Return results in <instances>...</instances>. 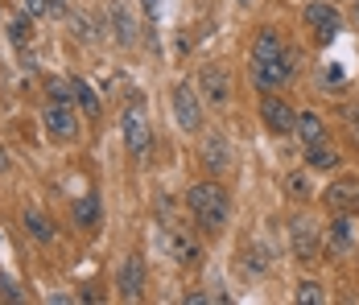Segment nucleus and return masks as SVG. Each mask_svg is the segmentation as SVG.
<instances>
[{"mask_svg":"<svg viewBox=\"0 0 359 305\" xmlns=\"http://www.w3.org/2000/svg\"><path fill=\"white\" fill-rule=\"evenodd\" d=\"M306 161H310V170H334L339 165V153L326 140H318V144H306Z\"/></svg>","mask_w":359,"mask_h":305,"instance_id":"obj_19","label":"nucleus"},{"mask_svg":"<svg viewBox=\"0 0 359 305\" xmlns=\"http://www.w3.org/2000/svg\"><path fill=\"white\" fill-rule=\"evenodd\" d=\"M144 13H149V21H157V13H161V0H144Z\"/></svg>","mask_w":359,"mask_h":305,"instance_id":"obj_26","label":"nucleus"},{"mask_svg":"<svg viewBox=\"0 0 359 305\" xmlns=\"http://www.w3.org/2000/svg\"><path fill=\"white\" fill-rule=\"evenodd\" d=\"M351 140H355V144H359V116H355V120H351Z\"/></svg>","mask_w":359,"mask_h":305,"instance_id":"obj_27","label":"nucleus"},{"mask_svg":"<svg viewBox=\"0 0 359 305\" xmlns=\"http://www.w3.org/2000/svg\"><path fill=\"white\" fill-rule=\"evenodd\" d=\"M8 170V153H4V149H0V173Z\"/></svg>","mask_w":359,"mask_h":305,"instance_id":"obj_28","label":"nucleus"},{"mask_svg":"<svg viewBox=\"0 0 359 305\" xmlns=\"http://www.w3.org/2000/svg\"><path fill=\"white\" fill-rule=\"evenodd\" d=\"M240 4H252V0H240Z\"/></svg>","mask_w":359,"mask_h":305,"instance_id":"obj_31","label":"nucleus"},{"mask_svg":"<svg viewBox=\"0 0 359 305\" xmlns=\"http://www.w3.org/2000/svg\"><path fill=\"white\" fill-rule=\"evenodd\" d=\"M198 91H203V100L211 107H227V100H231V74H227V67L207 62L198 70Z\"/></svg>","mask_w":359,"mask_h":305,"instance_id":"obj_4","label":"nucleus"},{"mask_svg":"<svg viewBox=\"0 0 359 305\" xmlns=\"http://www.w3.org/2000/svg\"><path fill=\"white\" fill-rule=\"evenodd\" d=\"M203 165L211 173H223L231 165V144H227V136H219V133L207 136V144H203Z\"/></svg>","mask_w":359,"mask_h":305,"instance_id":"obj_12","label":"nucleus"},{"mask_svg":"<svg viewBox=\"0 0 359 305\" xmlns=\"http://www.w3.org/2000/svg\"><path fill=\"white\" fill-rule=\"evenodd\" d=\"M289 243H293V256L297 260H318V231H314V223L310 219H293L289 223Z\"/></svg>","mask_w":359,"mask_h":305,"instance_id":"obj_9","label":"nucleus"},{"mask_svg":"<svg viewBox=\"0 0 359 305\" xmlns=\"http://www.w3.org/2000/svg\"><path fill=\"white\" fill-rule=\"evenodd\" d=\"M351 215L347 210H334V219H330V231H326V252H334V256H347L351 252Z\"/></svg>","mask_w":359,"mask_h":305,"instance_id":"obj_11","label":"nucleus"},{"mask_svg":"<svg viewBox=\"0 0 359 305\" xmlns=\"http://www.w3.org/2000/svg\"><path fill=\"white\" fill-rule=\"evenodd\" d=\"M71 87H74V100H79V107H83V116H87V120H100L104 103H100V95L91 91V83H83V79H71Z\"/></svg>","mask_w":359,"mask_h":305,"instance_id":"obj_17","label":"nucleus"},{"mask_svg":"<svg viewBox=\"0 0 359 305\" xmlns=\"http://www.w3.org/2000/svg\"><path fill=\"white\" fill-rule=\"evenodd\" d=\"M111 25H116V37H120V41H133V37H137L133 17L124 13V4H111Z\"/></svg>","mask_w":359,"mask_h":305,"instance_id":"obj_21","label":"nucleus"},{"mask_svg":"<svg viewBox=\"0 0 359 305\" xmlns=\"http://www.w3.org/2000/svg\"><path fill=\"white\" fill-rule=\"evenodd\" d=\"M116 293L124 301H141V293H144V260L141 256H124V264L116 272Z\"/></svg>","mask_w":359,"mask_h":305,"instance_id":"obj_8","label":"nucleus"},{"mask_svg":"<svg viewBox=\"0 0 359 305\" xmlns=\"http://www.w3.org/2000/svg\"><path fill=\"white\" fill-rule=\"evenodd\" d=\"M297 136H302L306 144H318V140H326V124L314 111H297Z\"/></svg>","mask_w":359,"mask_h":305,"instance_id":"obj_18","label":"nucleus"},{"mask_svg":"<svg viewBox=\"0 0 359 305\" xmlns=\"http://www.w3.org/2000/svg\"><path fill=\"white\" fill-rule=\"evenodd\" d=\"M174 116H178L182 133H198L203 128V100L190 83H178L174 87Z\"/></svg>","mask_w":359,"mask_h":305,"instance_id":"obj_5","label":"nucleus"},{"mask_svg":"<svg viewBox=\"0 0 359 305\" xmlns=\"http://www.w3.org/2000/svg\"><path fill=\"white\" fill-rule=\"evenodd\" d=\"M326 206L330 210H359V182H339V186H330L326 190Z\"/></svg>","mask_w":359,"mask_h":305,"instance_id":"obj_13","label":"nucleus"},{"mask_svg":"<svg viewBox=\"0 0 359 305\" xmlns=\"http://www.w3.org/2000/svg\"><path fill=\"white\" fill-rule=\"evenodd\" d=\"M120 136H124L128 157H144V153L153 149V128H149V120H144L141 107H128V111L120 116Z\"/></svg>","mask_w":359,"mask_h":305,"instance_id":"obj_2","label":"nucleus"},{"mask_svg":"<svg viewBox=\"0 0 359 305\" xmlns=\"http://www.w3.org/2000/svg\"><path fill=\"white\" fill-rule=\"evenodd\" d=\"M58 4H67V0H54V8H58Z\"/></svg>","mask_w":359,"mask_h":305,"instance_id":"obj_30","label":"nucleus"},{"mask_svg":"<svg viewBox=\"0 0 359 305\" xmlns=\"http://www.w3.org/2000/svg\"><path fill=\"white\" fill-rule=\"evenodd\" d=\"M186 206H190V215H194V223H198L203 231H223V223H227V215H231L227 190H223L219 182H194V186L186 190Z\"/></svg>","mask_w":359,"mask_h":305,"instance_id":"obj_1","label":"nucleus"},{"mask_svg":"<svg viewBox=\"0 0 359 305\" xmlns=\"http://www.w3.org/2000/svg\"><path fill=\"white\" fill-rule=\"evenodd\" d=\"M165 248L174 252L178 264H194V260H198V243L186 236V231H165Z\"/></svg>","mask_w":359,"mask_h":305,"instance_id":"obj_15","label":"nucleus"},{"mask_svg":"<svg viewBox=\"0 0 359 305\" xmlns=\"http://www.w3.org/2000/svg\"><path fill=\"white\" fill-rule=\"evenodd\" d=\"M281 37L273 34V29H264V34L252 41V67H264V62H273V58H281Z\"/></svg>","mask_w":359,"mask_h":305,"instance_id":"obj_14","label":"nucleus"},{"mask_svg":"<svg viewBox=\"0 0 359 305\" xmlns=\"http://www.w3.org/2000/svg\"><path fill=\"white\" fill-rule=\"evenodd\" d=\"M289 190H293V194H302V198H306V194H310V190H306V182H302V177H289Z\"/></svg>","mask_w":359,"mask_h":305,"instance_id":"obj_25","label":"nucleus"},{"mask_svg":"<svg viewBox=\"0 0 359 305\" xmlns=\"http://www.w3.org/2000/svg\"><path fill=\"white\" fill-rule=\"evenodd\" d=\"M74 227H83V231L100 227V198H95V194H83V198L74 203Z\"/></svg>","mask_w":359,"mask_h":305,"instance_id":"obj_16","label":"nucleus"},{"mask_svg":"<svg viewBox=\"0 0 359 305\" xmlns=\"http://www.w3.org/2000/svg\"><path fill=\"white\" fill-rule=\"evenodd\" d=\"M293 297H297V301H302V305H323V301H326V289H323V285H318V280H302Z\"/></svg>","mask_w":359,"mask_h":305,"instance_id":"obj_22","label":"nucleus"},{"mask_svg":"<svg viewBox=\"0 0 359 305\" xmlns=\"http://www.w3.org/2000/svg\"><path fill=\"white\" fill-rule=\"evenodd\" d=\"M355 25H359V4H355Z\"/></svg>","mask_w":359,"mask_h":305,"instance_id":"obj_29","label":"nucleus"},{"mask_svg":"<svg viewBox=\"0 0 359 305\" xmlns=\"http://www.w3.org/2000/svg\"><path fill=\"white\" fill-rule=\"evenodd\" d=\"M25 231H29L37 243H50V239H54V227H50V219H46V215H37V210H25Z\"/></svg>","mask_w":359,"mask_h":305,"instance_id":"obj_20","label":"nucleus"},{"mask_svg":"<svg viewBox=\"0 0 359 305\" xmlns=\"http://www.w3.org/2000/svg\"><path fill=\"white\" fill-rule=\"evenodd\" d=\"M54 8V0H25V13L29 17H41V13H50Z\"/></svg>","mask_w":359,"mask_h":305,"instance_id":"obj_24","label":"nucleus"},{"mask_svg":"<svg viewBox=\"0 0 359 305\" xmlns=\"http://www.w3.org/2000/svg\"><path fill=\"white\" fill-rule=\"evenodd\" d=\"M306 25L314 29L318 41H334V34L343 29V13L334 4H326V0H310L306 4Z\"/></svg>","mask_w":359,"mask_h":305,"instance_id":"obj_7","label":"nucleus"},{"mask_svg":"<svg viewBox=\"0 0 359 305\" xmlns=\"http://www.w3.org/2000/svg\"><path fill=\"white\" fill-rule=\"evenodd\" d=\"M260 120H264L273 133H293V128H297V111H293L285 100H277V95H264V100H260Z\"/></svg>","mask_w":359,"mask_h":305,"instance_id":"obj_10","label":"nucleus"},{"mask_svg":"<svg viewBox=\"0 0 359 305\" xmlns=\"http://www.w3.org/2000/svg\"><path fill=\"white\" fill-rule=\"evenodd\" d=\"M8 37H13L17 46H25V37H29V17H17V21L8 25Z\"/></svg>","mask_w":359,"mask_h":305,"instance_id":"obj_23","label":"nucleus"},{"mask_svg":"<svg viewBox=\"0 0 359 305\" xmlns=\"http://www.w3.org/2000/svg\"><path fill=\"white\" fill-rule=\"evenodd\" d=\"M41 124H46V133L54 136V140H74V136H79V116H74L71 103H62V100L46 103Z\"/></svg>","mask_w":359,"mask_h":305,"instance_id":"obj_6","label":"nucleus"},{"mask_svg":"<svg viewBox=\"0 0 359 305\" xmlns=\"http://www.w3.org/2000/svg\"><path fill=\"white\" fill-rule=\"evenodd\" d=\"M293 70H297V54L293 50H281V58H273L264 67H252V83L260 91H277V87H285L289 79H293Z\"/></svg>","mask_w":359,"mask_h":305,"instance_id":"obj_3","label":"nucleus"}]
</instances>
